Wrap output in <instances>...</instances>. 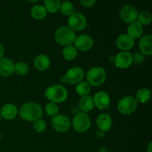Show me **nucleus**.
Returning a JSON list of instances; mask_svg holds the SVG:
<instances>
[{
	"label": "nucleus",
	"mask_w": 152,
	"mask_h": 152,
	"mask_svg": "<svg viewBox=\"0 0 152 152\" xmlns=\"http://www.w3.org/2000/svg\"><path fill=\"white\" fill-rule=\"evenodd\" d=\"M19 115L24 120L34 122L41 119L42 116V108L35 102H27L21 107Z\"/></svg>",
	"instance_id": "f257e3e1"
},
{
	"label": "nucleus",
	"mask_w": 152,
	"mask_h": 152,
	"mask_svg": "<svg viewBox=\"0 0 152 152\" xmlns=\"http://www.w3.org/2000/svg\"><path fill=\"white\" fill-rule=\"evenodd\" d=\"M45 96L54 103H60L66 100L68 97V91L61 85H53L46 89Z\"/></svg>",
	"instance_id": "f03ea898"
},
{
	"label": "nucleus",
	"mask_w": 152,
	"mask_h": 152,
	"mask_svg": "<svg viewBox=\"0 0 152 152\" xmlns=\"http://www.w3.org/2000/svg\"><path fill=\"white\" fill-rule=\"evenodd\" d=\"M75 31L69 27L62 26L58 28L55 32L54 38L57 43L62 45H70L74 42L76 39Z\"/></svg>",
	"instance_id": "7ed1b4c3"
},
{
	"label": "nucleus",
	"mask_w": 152,
	"mask_h": 152,
	"mask_svg": "<svg viewBox=\"0 0 152 152\" xmlns=\"http://www.w3.org/2000/svg\"><path fill=\"white\" fill-rule=\"evenodd\" d=\"M86 78L89 85L96 87L102 85L105 81L106 72L101 67H94L88 71Z\"/></svg>",
	"instance_id": "20e7f679"
},
{
	"label": "nucleus",
	"mask_w": 152,
	"mask_h": 152,
	"mask_svg": "<svg viewBox=\"0 0 152 152\" xmlns=\"http://www.w3.org/2000/svg\"><path fill=\"white\" fill-rule=\"evenodd\" d=\"M73 127L80 133L86 132L91 127V119L86 113L80 112L73 119Z\"/></svg>",
	"instance_id": "39448f33"
},
{
	"label": "nucleus",
	"mask_w": 152,
	"mask_h": 152,
	"mask_svg": "<svg viewBox=\"0 0 152 152\" xmlns=\"http://www.w3.org/2000/svg\"><path fill=\"white\" fill-rule=\"evenodd\" d=\"M137 108V102L134 97L126 96L122 98L117 104L118 111L123 114H131L136 111Z\"/></svg>",
	"instance_id": "423d86ee"
},
{
	"label": "nucleus",
	"mask_w": 152,
	"mask_h": 152,
	"mask_svg": "<svg viewBox=\"0 0 152 152\" xmlns=\"http://www.w3.org/2000/svg\"><path fill=\"white\" fill-rule=\"evenodd\" d=\"M84 77V71L80 67H74L68 71L65 76L61 77L60 81L64 83L74 85L78 84Z\"/></svg>",
	"instance_id": "0eeeda50"
},
{
	"label": "nucleus",
	"mask_w": 152,
	"mask_h": 152,
	"mask_svg": "<svg viewBox=\"0 0 152 152\" xmlns=\"http://www.w3.org/2000/svg\"><path fill=\"white\" fill-rule=\"evenodd\" d=\"M68 27L74 31H80L86 28L87 25V20L81 13H74L68 18Z\"/></svg>",
	"instance_id": "6e6552de"
},
{
	"label": "nucleus",
	"mask_w": 152,
	"mask_h": 152,
	"mask_svg": "<svg viewBox=\"0 0 152 152\" xmlns=\"http://www.w3.org/2000/svg\"><path fill=\"white\" fill-rule=\"evenodd\" d=\"M51 124L53 129L58 132H66L71 127V121L67 116L57 114L53 117Z\"/></svg>",
	"instance_id": "1a4fd4ad"
},
{
	"label": "nucleus",
	"mask_w": 152,
	"mask_h": 152,
	"mask_svg": "<svg viewBox=\"0 0 152 152\" xmlns=\"http://www.w3.org/2000/svg\"><path fill=\"white\" fill-rule=\"evenodd\" d=\"M138 11L133 5L126 4L120 10V18L127 23H132L137 19Z\"/></svg>",
	"instance_id": "9d476101"
},
{
	"label": "nucleus",
	"mask_w": 152,
	"mask_h": 152,
	"mask_svg": "<svg viewBox=\"0 0 152 152\" xmlns=\"http://www.w3.org/2000/svg\"><path fill=\"white\" fill-rule=\"evenodd\" d=\"M75 48L81 51H87L94 45V39L87 34H82L76 37Z\"/></svg>",
	"instance_id": "9b49d317"
},
{
	"label": "nucleus",
	"mask_w": 152,
	"mask_h": 152,
	"mask_svg": "<svg viewBox=\"0 0 152 152\" xmlns=\"http://www.w3.org/2000/svg\"><path fill=\"white\" fill-rule=\"evenodd\" d=\"M114 63L117 68H127L132 63V55L127 51L119 53L114 59Z\"/></svg>",
	"instance_id": "f8f14e48"
},
{
	"label": "nucleus",
	"mask_w": 152,
	"mask_h": 152,
	"mask_svg": "<svg viewBox=\"0 0 152 152\" xmlns=\"http://www.w3.org/2000/svg\"><path fill=\"white\" fill-rule=\"evenodd\" d=\"M94 104L100 110L105 109L110 105L109 95L105 91H99L94 95L93 98Z\"/></svg>",
	"instance_id": "ddd939ff"
},
{
	"label": "nucleus",
	"mask_w": 152,
	"mask_h": 152,
	"mask_svg": "<svg viewBox=\"0 0 152 152\" xmlns=\"http://www.w3.org/2000/svg\"><path fill=\"white\" fill-rule=\"evenodd\" d=\"M117 47L123 50H129L134 45V39L128 34H121L116 40Z\"/></svg>",
	"instance_id": "4468645a"
},
{
	"label": "nucleus",
	"mask_w": 152,
	"mask_h": 152,
	"mask_svg": "<svg viewBox=\"0 0 152 152\" xmlns=\"http://www.w3.org/2000/svg\"><path fill=\"white\" fill-rule=\"evenodd\" d=\"M139 48L142 54L151 56L152 54V36L151 34L141 37L139 42Z\"/></svg>",
	"instance_id": "2eb2a0df"
},
{
	"label": "nucleus",
	"mask_w": 152,
	"mask_h": 152,
	"mask_svg": "<svg viewBox=\"0 0 152 152\" xmlns=\"http://www.w3.org/2000/svg\"><path fill=\"white\" fill-rule=\"evenodd\" d=\"M14 63L7 58L0 59V74L4 77L10 76L14 72Z\"/></svg>",
	"instance_id": "dca6fc26"
},
{
	"label": "nucleus",
	"mask_w": 152,
	"mask_h": 152,
	"mask_svg": "<svg viewBox=\"0 0 152 152\" xmlns=\"http://www.w3.org/2000/svg\"><path fill=\"white\" fill-rule=\"evenodd\" d=\"M96 124L99 130L104 132H108L112 125L111 116L108 115V114H101L96 119Z\"/></svg>",
	"instance_id": "f3484780"
},
{
	"label": "nucleus",
	"mask_w": 152,
	"mask_h": 152,
	"mask_svg": "<svg viewBox=\"0 0 152 152\" xmlns=\"http://www.w3.org/2000/svg\"><path fill=\"white\" fill-rule=\"evenodd\" d=\"M127 32L128 35L130 36L134 39H137L142 36L143 33V27L140 22L135 21L129 25L127 28Z\"/></svg>",
	"instance_id": "a211bd4d"
},
{
	"label": "nucleus",
	"mask_w": 152,
	"mask_h": 152,
	"mask_svg": "<svg viewBox=\"0 0 152 152\" xmlns=\"http://www.w3.org/2000/svg\"><path fill=\"white\" fill-rule=\"evenodd\" d=\"M17 108L13 104H6L1 108V116L6 120H13L17 114Z\"/></svg>",
	"instance_id": "6ab92c4d"
},
{
	"label": "nucleus",
	"mask_w": 152,
	"mask_h": 152,
	"mask_svg": "<svg viewBox=\"0 0 152 152\" xmlns=\"http://www.w3.org/2000/svg\"><path fill=\"white\" fill-rule=\"evenodd\" d=\"M50 60L48 56L45 54H40L34 59V65L36 68L39 71H45L50 67Z\"/></svg>",
	"instance_id": "aec40b11"
},
{
	"label": "nucleus",
	"mask_w": 152,
	"mask_h": 152,
	"mask_svg": "<svg viewBox=\"0 0 152 152\" xmlns=\"http://www.w3.org/2000/svg\"><path fill=\"white\" fill-rule=\"evenodd\" d=\"M94 106V104L93 97L88 95L83 96L79 102V108L83 113H87L91 111Z\"/></svg>",
	"instance_id": "412c9836"
},
{
	"label": "nucleus",
	"mask_w": 152,
	"mask_h": 152,
	"mask_svg": "<svg viewBox=\"0 0 152 152\" xmlns=\"http://www.w3.org/2000/svg\"><path fill=\"white\" fill-rule=\"evenodd\" d=\"M31 14L34 19H37V20H41L45 18L47 16V11L44 6L42 5H34L31 8Z\"/></svg>",
	"instance_id": "4be33fe9"
},
{
	"label": "nucleus",
	"mask_w": 152,
	"mask_h": 152,
	"mask_svg": "<svg viewBox=\"0 0 152 152\" xmlns=\"http://www.w3.org/2000/svg\"><path fill=\"white\" fill-rule=\"evenodd\" d=\"M151 91L148 88H141L137 91L136 94V101L140 103H145L151 99Z\"/></svg>",
	"instance_id": "5701e85b"
},
{
	"label": "nucleus",
	"mask_w": 152,
	"mask_h": 152,
	"mask_svg": "<svg viewBox=\"0 0 152 152\" xmlns=\"http://www.w3.org/2000/svg\"><path fill=\"white\" fill-rule=\"evenodd\" d=\"M62 55L66 60H73L77 56V49L76 48L75 46L72 45H67L64 48L63 50H62Z\"/></svg>",
	"instance_id": "b1692460"
},
{
	"label": "nucleus",
	"mask_w": 152,
	"mask_h": 152,
	"mask_svg": "<svg viewBox=\"0 0 152 152\" xmlns=\"http://www.w3.org/2000/svg\"><path fill=\"white\" fill-rule=\"evenodd\" d=\"M61 2L62 1L60 0H45L44 1V7L47 12L55 13L58 11V10H59Z\"/></svg>",
	"instance_id": "393cba45"
},
{
	"label": "nucleus",
	"mask_w": 152,
	"mask_h": 152,
	"mask_svg": "<svg viewBox=\"0 0 152 152\" xmlns=\"http://www.w3.org/2000/svg\"><path fill=\"white\" fill-rule=\"evenodd\" d=\"M59 10L65 16H71L74 13V6L71 1H64L61 2Z\"/></svg>",
	"instance_id": "a878e982"
},
{
	"label": "nucleus",
	"mask_w": 152,
	"mask_h": 152,
	"mask_svg": "<svg viewBox=\"0 0 152 152\" xmlns=\"http://www.w3.org/2000/svg\"><path fill=\"white\" fill-rule=\"evenodd\" d=\"M76 91L82 97L87 96L91 91L90 85L87 82H80V83L77 84V87H76Z\"/></svg>",
	"instance_id": "bb28decb"
},
{
	"label": "nucleus",
	"mask_w": 152,
	"mask_h": 152,
	"mask_svg": "<svg viewBox=\"0 0 152 152\" xmlns=\"http://www.w3.org/2000/svg\"><path fill=\"white\" fill-rule=\"evenodd\" d=\"M28 71H29V67L25 62H19L14 65V72H16V74L19 76L25 75L28 74Z\"/></svg>",
	"instance_id": "cd10ccee"
},
{
	"label": "nucleus",
	"mask_w": 152,
	"mask_h": 152,
	"mask_svg": "<svg viewBox=\"0 0 152 152\" xmlns=\"http://www.w3.org/2000/svg\"><path fill=\"white\" fill-rule=\"evenodd\" d=\"M151 15L148 11H142L138 14L137 22L142 25H148L151 22Z\"/></svg>",
	"instance_id": "c85d7f7f"
},
{
	"label": "nucleus",
	"mask_w": 152,
	"mask_h": 152,
	"mask_svg": "<svg viewBox=\"0 0 152 152\" xmlns=\"http://www.w3.org/2000/svg\"><path fill=\"white\" fill-rule=\"evenodd\" d=\"M45 111L48 115L53 117L58 114L59 108H58L57 105L56 103H54V102H49V103H48L46 105Z\"/></svg>",
	"instance_id": "c756f323"
},
{
	"label": "nucleus",
	"mask_w": 152,
	"mask_h": 152,
	"mask_svg": "<svg viewBox=\"0 0 152 152\" xmlns=\"http://www.w3.org/2000/svg\"><path fill=\"white\" fill-rule=\"evenodd\" d=\"M46 129V123L42 119L37 120L34 121V129L37 132V133H42L45 131Z\"/></svg>",
	"instance_id": "7c9ffc66"
},
{
	"label": "nucleus",
	"mask_w": 152,
	"mask_h": 152,
	"mask_svg": "<svg viewBox=\"0 0 152 152\" xmlns=\"http://www.w3.org/2000/svg\"><path fill=\"white\" fill-rule=\"evenodd\" d=\"M144 59H145V56L142 53H136L134 56H132V62L138 65V64L142 63Z\"/></svg>",
	"instance_id": "2f4dec72"
},
{
	"label": "nucleus",
	"mask_w": 152,
	"mask_h": 152,
	"mask_svg": "<svg viewBox=\"0 0 152 152\" xmlns=\"http://www.w3.org/2000/svg\"><path fill=\"white\" fill-rule=\"evenodd\" d=\"M96 2V0H81V1H80V4L85 7H93Z\"/></svg>",
	"instance_id": "473e14b6"
},
{
	"label": "nucleus",
	"mask_w": 152,
	"mask_h": 152,
	"mask_svg": "<svg viewBox=\"0 0 152 152\" xmlns=\"http://www.w3.org/2000/svg\"><path fill=\"white\" fill-rule=\"evenodd\" d=\"M96 136L98 139H102L105 137V132L101 130H98L96 133Z\"/></svg>",
	"instance_id": "72a5a7b5"
},
{
	"label": "nucleus",
	"mask_w": 152,
	"mask_h": 152,
	"mask_svg": "<svg viewBox=\"0 0 152 152\" xmlns=\"http://www.w3.org/2000/svg\"><path fill=\"white\" fill-rule=\"evenodd\" d=\"M79 113H80V110L79 108V107H73L71 108V114H74V115H77Z\"/></svg>",
	"instance_id": "f704fd0d"
},
{
	"label": "nucleus",
	"mask_w": 152,
	"mask_h": 152,
	"mask_svg": "<svg viewBox=\"0 0 152 152\" xmlns=\"http://www.w3.org/2000/svg\"><path fill=\"white\" fill-rule=\"evenodd\" d=\"M4 47H3L2 45L0 43V59L3 58V55H4Z\"/></svg>",
	"instance_id": "c9c22d12"
},
{
	"label": "nucleus",
	"mask_w": 152,
	"mask_h": 152,
	"mask_svg": "<svg viewBox=\"0 0 152 152\" xmlns=\"http://www.w3.org/2000/svg\"><path fill=\"white\" fill-rule=\"evenodd\" d=\"M99 152H107L106 151V148H105V147H102V148H99Z\"/></svg>",
	"instance_id": "e433bc0d"
},
{
	"label": "nucleus",
	"mask_w": 152,
	"mask_h": 152,
	"mask_svg": "<svg viewBox=\"0 0 152 152\" xmlns=\"http://www.w3.org/2000/svg\"><path fill=\"white\" fill-rule=\"evenodd\" d=\"M151 142H150L149 145H148V152H151Z\"/></svg>",
	"instance_id": "4c0bfd02"
},
{
	"label": "nucleus",
	"mask_w": 152,
	"mask_h": 152,
	"mask_svg": "<svg viewBox=\"0 0 152 152\" xmlns=\"http://www.w3.org/2000/svg\"><path fill=\"white\" fill-rule=\"evenodd\" d=\"M0 120H1V113H0Z\"/></svg>",
	"instance_id": "58836bf2"
},
{
	"label": "nucleus",
	"mask_w": 152,
	"mask_h": 152,
	"mask_svg": "<svg viewBox=\"0 0 152 152\" xmlns=\"http://www.w3.org/2000/svg\"><path fill=\"white\" fill-rule=\"evenodd\" d=\"M0 140H1V133H0Z\"/></svg>",
	"instance_id": "ea45409f"
},
{
	"label": "nucleus",
	"mask_w": 152,
	"mask_h": 152,
	"mask_svg": "<svg viewBox=\"0 0 152 152\" xmlns=\"http://www.w3.org/2000/svg\"><path fill=\"white\" fill-rule=\"evenodd\" d=\"M107 152H111V151H107Z\"/></svg>",
	"instance_id": "a19ab883"
}]
</instances>
